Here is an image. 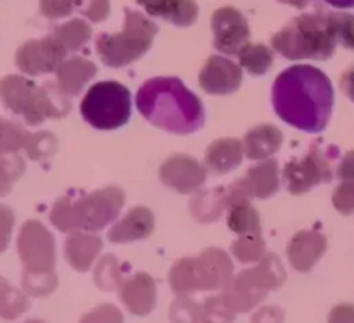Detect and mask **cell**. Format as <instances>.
Returning a JSON list of instances; mask_svg holds the SVG:
<instances>
[{
  "label": "cell",
  "mask_w": 354,
  "mask_h": 323,
  "mask_svg": "<svg viewBox=\"0 0 354 323\" xmlns=\"http://www.w3.org/2000/svg\"><path fill=\"white\" fill-rule=\"evenodd\" d=\"M272 102L275 113L287 124L308 133H320L330 121L334 89L324 71L297 64L275 80Z\"/></svg>",
  "instance_id": "1"
},
{
  "label": "cell",
  "mask_w": 354,
  "mask_h": 323,
  "mask_svg": "<svg viewBox=\"0 0 354 323\" xmlns=\"http://www.w3.org/2000/svg\"><path fill=\"white\" fill-rule=\"evenodd\" d=\"M135 102L149 123L169 133L189 135L204 124L203 102L178 78L147 80Z\"/></svg>",
  "instance_id": "2"
},
{
  "label": "cell",
  "mask_w": 354,
  "mask_h": 323,
  "mask_svg": "<svg viewBox=\"0 0 354 323\" xmlns=\"http://www.w3.org/2000/svg\"><path fill=\"white\" fill-rule=\"evenodd\" d=\"M124 204L120 187H104L80 199L64 196L54 204L50 221L61 232H99L114 221Z\"/></svg>",
  "instance_id": "3"
},
{
  "label": "cell",
  "mask_w": 354,
  "mask_h": 323,
  "mask_svg": "<svg viewBox=\"0 0 354 323\" xmlns=\"http://www.w3.org/2000/svg\"><path fill=\"white\" fill-rule=\"evenodd\" d=\"M277 52L287 59L325 61L335 52L337 37L330 14H303L272 38Z\"/></svg>",
  "instance_id": "4"
},
{
  "label": "cell",
  "mask_w": 354,
  "mask_h": 323,
  "mask_svg": "<svg viewBox=\"0 0 354 323\" xmlns=\"http://www.w3.org/2000/svg\"><path fill=\"white\" fill-rule=\"evenodd\" d=\"M286 277L279 256L265 255L254 268L234 277L225 286L221 297L235 313H248L265 299L270 290L279 289L286 282Z\"/></svg>",
  "instance_id": "5"
},
{
  "label": "cell",
  "mask_w": 354,
  "mask_h": 323,
  "mask_svg": "<svg viewBox=\"0 0 354 323\" xmlns=\"http://www.w3.org/2000/svg\"><path fill=\"white\" fill-rule=\"evenodd\" d=\"M158 26L144 14L127 9V21L121 33H102L97 38L100 61L109 68H123L140 59L152 47Z\"/></svg>",
  "instance_id": "6"
},
{
  "label": "cell",
  "mask_w": 354,
  "mask_h": 323,
  "mask_svg": "<svg viewBox=\"0 0 354 323\" xmlns=\"http://www.w3.org/2000/svg\"><path fill=\"white\" fill-rule=\"evenodd\" d=\"M80 111L90 127L97 130H116L130 120V90L111 80L95 83L83 97Z\"/></svg>",
  "instance_id": "7"
},
{
  "label": "cell",
  "mask_w": 354,
  "mask_h": 323,
  "mask_svg": "<svg viewBox=\"0 0 354 323\" xmlns=\"http://www.w3.org/2000/svg\"><path fill=\"white\" fill-rule=\"evenodd\" d=\"M17 252L24 270L31 273H48L55 268V242L50 232L37 220L21 227Z\"/></svg>",
  "instance_id": "8"
},
{
  "label": "cell",
  "mask_w": 354,
  "mask_h": 323,
  "mask_svg": "<svg viewBox=\"0 0 354 323\" xmlns=\"http://www.w3.org/2000/svg\"><path fill=\"white\" fill-rule=\"evenodd\" d=\"M334 178L330 158L318 145H311L308 154L301 159H292L283 168V180L294 196H301L320 183Z\"/></svg>",
  "instance_id": "9"
},
{
  "label": "cell",
  "mask_w": 354,
  "mask_h": 323,
  "mask_svg": "<svg viewBox=\"0 0 354 323\" xmlns=\"http://www.w3.org/2000/svg\"><path fill=\"white\" fill-rule=\"evenodd\" d=\"M66 47L54 37L28 40L17 48L16 66L28 76L48 75L57 71L66 61Z\"/></svg>",
  "instance_id": "10"
},
{
  "label": "cell",
  "mask_w": 354,
  "mask_h": 323,
  "mask_svg": "<svg viewBox=\"0 0 354 323\" xmlns=\"http://www.w3.org/2000/svg\"><path fill=\"white\" fill-rule=\"evenodd\" d=\"M214 47L223 54H239L245 44H249V24L241 10L234 7H221L213 14Z\"/></svg>",
  "instance_id": "11"
},
{
  "label": "cell",
  "mask_w": 354,
  "mask_h": 323,
  "mask_svg": "<svg viewBox=\"0 0 354 323\" xmlns=\"http://www.w3.org/2000/svg\"><path fill=\"white\" fill-rule=\"evenodd\" d=\"M159 178L176 192L192 194L206 182V168L192 156L175 154L161 165Z\"/></svg>",
  "instance_id": "12"
},
{
  "label": "cell",
  "mask_w": 354,
  "mask_h": 323,
  "mask_svg": "<svg viewBox=\"0 0 354 323\" xmlns=\"http://www.w3.org/2000/svg\"><path fill=\"white\" fill-rule=\"evenodd\" d=\"M242 83V69L234 61L221 55H211L201 69L199 85L211 95L234 93Z\"/></svg>",
  "instance_id": "13"
},
{
  "label": "cell",
  "mask_w": 354,
  "mask_h": 323,
  "mask_svg": "<svg viewBox=\"0 0 354 323\" xmlns=\"http://www.w3.org/2000/svg\"><path fill=\"white\" fill-rule=\"evenodd\" d=\"M197 284L199 290H218L225 289L228 282L234 279V265L225 251L218 248H209L194 258Z\"/></svg>",
  "instance_id": "14"
},
{
  "label": "cell",
  "mask_w": 354,
  "mask_h": 323,
  "mask_svg": "<svg viewBox=\"0 0 354 323\" xmlns=\"http://www.w3.org/2000/svg\"><path fill=\"white\" fill-rule=\"evenodd\" d=\"M230 187H234L235 194H241V197L248 201L254 199V197L268 199L280 189L279 165L273 159H266L249 169L244 178L237 180Z\"/></svg>",
  "instance_id": "15"
},
{
  "label": "cell",
  "mask_w": 354,
  "mask_h": 323,
  "mask_svg": "<svg viewBox=\"0 0 354 323\" xmlns=\"http://www.w3.org/2000/svg\"><path fill=\"white\" fill-rule=\"evenodd\" d=\"M118 290H120L121 303L131 315L147 317L154 311L158 289H156V280L149 273H135L128 277Z\"/></svg>",
  "instance_id": "16"
},
{
  "label": "cell",
  "mask_w": 354,
  "mask_h": 323,
  "mask_svg": "<svg viewBox=\"0 0 354 323\" xmlns=\"http://www.w3.org/2000/svg\"><path fill=\"white\" fill-rule=\"evenodd\" d=\"M71 113V100L68 93L62 92L57 83H45L38 86L31 109L24 116V121L31 127L44 123L48 118H64Z\"/></svg>",
  "instance_id": "17"
},
{
  "label": "cell",
  "mask_w": 354,
  "mask_h": 323,
  "mask_svg": "<svg viewBox=\"0 0 354 323\" xmlns=\"http://www.w3.org/2000/svg\"><path fill=\"white\" fill-rule=\"evenodd\" d=\"M325 251H327V237L324 234L315 230H303L297 232L289 242L287 256L294 270L306 273L320 261Z\"/></svg>",
  "instance_id": "18"
},
{
  "label": "cell",
  "mask_w": 354,
  "mask_h": 323,
  "mask_svg": "<svg viewBox=\"0 0 354 323\" xmlns=\"http://www.w3.org/2000/svg\"><path fill=\"white\" fill-rule=\"evenodd\" d=\"M154 214L147 207H133L121 218L109 230L107 239L114 244H127V242L142 241L151 237L154 232Z\"/></svg>",
  "instance_id": "19"
},
{
  "label": "cell",
  "mask_w": 354,
  "mask_h": 323,
  "mask_svg": "<svg viewBox=\"0 0 354 323\" xmlns=\"http://www.w3.org/2000/svg\"><path fill=\"white\" fill-rule=\"evenodd\" d=\"M37 90L38 85L33 80L19 75H9L0 80V100L7 109L23 118L31 109Z\"/></svg>",
  "instance_id": "20"
},
{
  "label": "cell",
  "mask_w": 354,
  "mask_h": 323,
  "mask_svg": "<svg viewBox=\"0 0 354 323\" xmlns=\"http://www.w3.org/2000/svg\"><path fill=\"white\" fill-rule=\"evenodd\" d=\"M100 251H102V241L99 235L71 232L69 237L66 239V259L76 272H88Z\"/></svg>",
  "instance_id": "21"
},
{
  "label": "cell",
  "mask_w": 354,
  "mask_h": 323,
  "mask_svg": "<svg viewBox=\"0 0 354 323\" xmlns=\"http://www.w3.org/2000/svg\"><path fill=\"white\" fill-rule=\"evenodd\" d=\"M151 16L162 17L175 26H190L196 23L199 7L194 0H135Z\"/></svg>",
  "instance_id": "22"
},
{
  "label": "cell",
  "mask_w": 354,
  "mask_h": 323,
  "mask_svg": "<svg viewBox=\"0 0 354 323\" xmlns=\"http://www.w3.org/2000/svg\"><path fill=\"white\" fill-rule=\"evenodd\" d=\"M282 131L273 124H259L244 137V154L252 161H263L282 147Z\"/></svg>",
  "instance_id": "23"
},
{
  "label": "cell",
  "mask_w": 354,
  "mask_h": 323,
  "mask_svg": "<svg viewBox=\"0 0 354 323\" xmlns=\"http://www.w3.org/2000/svg\"><path fill=\"white\" fill-rule=\"evenodd\" d=\"M244 158V145L237 138H218L207 147L206 151V166L214 173L232 172L237 168Z\"/></svg>",
  "instance_id": "24"
},
{
  "label": "cell",
  "mask_w": 354,
  "mask_h": 323,
  "mask_svg": "<svg viewBox=\"0 0 354 323\" xmlns=\"http://www.w3.org/2000/svg\"><path fill=\"white\" fill-rule=\"evenodd\" d=\"M57 85L68 95H78L83 86L97 75L93 62L83 57H73L62 62L57 71Z\"/></svg>",
  "instance_id": "25"
},
{
  "label": "cell",
  "mask_w": 354,
  "mask_h": 323,
  "mask_svg": "<svg viewBox=\"0 0 354 323\" xmlns=\"http://www.w3.org/2000/svg\"><path fill=\"white\" fill-rule=\"evenodd\" d=\"M227 223L232 232L237 235H259L261 221L259 213L251 206V201L230 204L227 207Z\"/></svg>",
  "instance_id": "26"
},
{
  "label": "cell",
  "mask_w": 354,
  "mask_h": 323,
  "mask_svg": "<svg viewBox=\"0 0 354 323\" xmlns=\"http://www.w3.org/2000/svg\"><path fill=\"white\" fill-rule=\"evenodd\" d=\"M227 210V189H211L190 203V213L199 221H214Z\"/></svg>",
  "instance_id": "27"
},
{
  "label": "cell",
  "mask_w": 354,
  "mask_h": 323,
  "mask_svg": "<svg viewBox=\"0 0 354 323\" xmlns=\"http://www.w3.org/2000/svg\"><path fill=\"white\" fill-rule=\"evenodd\" d=\"M237 55L242 68L254 76L265 75L273 64L272 48L261 44H245Z\"/></svg>",
  "instance_id": "28"
},
{
  "label": "cell",
  "mask_w": 354,
  "mask_h": 323,
  "mask_svg": "<svg viewBox=\"0 0 354 323\" xmlns=\"http://www.w3.org/2000/svg\"><path fill=\"white\" fill-rule=\"evenodd\" d=\"M169 286H171L173 293L178 294V296H187V294L199 290L196 268H194V258H182L171 266Z\"/></svg>",
  "instance_id": "29"
},
{
  "label": "cell",
  "mask_w": 354,
  "mask_h": 323,
  "mask_svg": "<svg viewBox=\"0 0 354 323\" xmlns=\"http://www.w3.org/2000/svg\"><path fill=\"white\" fill-rule=\"evenodd\" d=\"M31 133L24 130L19 123L0 118V154H16L30 144Z\"/></svg>",
  "instance_id": "30"
},
{
  "label": "cell",
  "mask_w": 354,
  "mask_h": 323,
  "mask_svg": "<svg viewBox=\"0 0 354 323\" xmlns=\"http://www.w3.org/2000/svg\"><path fill=\"white\" fill-rule=\"evenodd\" d=\"M52 37L57 38L64 45L66 50H78V48H82L90 40V37H92V28L85 21L71 19L69 23H64L55 28Z\"/></svg>",
  "instance_id": "31"
},
{
  "label": "cell",
  "mask_w": 354,
  "mask_h": 323,
  "mask_svg": "<svg viewBox=\"0 0 354 323\" xmlns=\"http://www.w3.org/2000/svg\"><path fill=\"white\" fill-rule=\"evenodd\" d=\"M93 280L99 286V289L106 290V293H113V290L120 289L123 284V270H121L120 261L116 256L107 255L104 256L95 266V273H93Z\"/></svg>",
  "instance_id": "32"
},
{
  "label": "cell",
  "mask_w": 354,
  "mask_h": 323,
  "mask_svg": "<svg viewBox=\"0 0 354 323\" xmlns=\"http://www.w3.org/2000/svg\"><path fill=\"white\" fill-rule=\"evenodd\" d=\"M28 308H30V303L26 296L9 282L2 280L0 282V318L16 320L24 311H28Z\"/></svg>",
  "instance_id": "33"
},
{
  "label": "cell",
  "mask_w": 354,
  "mask_h": 323,
  "mask_svg": "<svg viewBox=\"0 0 354 323\" xmlns=\"http://www.w3.org/2000/svg\"><path fill=\"white\" fill-rule=\"evenodd\" d=\"M265 241L259 235H241L232 244V255L241 263H258L265 256Z\"/></svg>",
  "instance_id": "34"
},
{
  "label": "cell",
  "mask_w": 354,
  "mask_h": 323,
  "mask_svg": "<svg viewBox=\"0 0 354 323\" xmlns=\"http://www.w3.org/2000/svg\"><path fill=\"white\" fill-rule=\"evenodd\" d=\"M24 161L16 154H0V197L7 196L14 183L23 176Z\"/></svg>",
  "instance_id": "35"
},
{
  "label": "cell",
  "mask_w": 354,
  "mask_h": 323,
  "mask_svg": "<svg viewBox=\"0 0 354 323\" xmlns=\"http://www.w3.org/2000/svg\"><path fill=\"white\" fill-rule=\"evenodd\" d=\"M55 287H57V275H55V272L31 273L26 272V270L23 272V289L30 296H48L50 293H54Z\"/></svg>",
  "instance_id": "36"
},
{
  "label": "cell",
  "mask_w": 354,
  "mask_h": 323,
  "mask_svg": "<svg viewBox=\"0 0 354 323\" xmlns=\"http://www.w3.org/2000/svg\"><path fill=\"white\" fill-rule=\"evenodd\" d=\"M171 323H203V306L187 296H180L169 308Z\"/></svg>",
  "instance_id": "37"
},
{
  "label": "cell",
  "mask_w": 354,
  "mask_h": 323,
  "mask_svg": "<svg viewBox=\"0 0 354 323\" xmlns=\"http://www.w3.org/2000/svg\"><path fill=\"white\" fill-rule=\"evenodd\" d=\"M235 311L221 296H213L203 304V323H234Z\"/></svg>",
  "instance_id": "38"
},
{
  "label": "cell",
  "mask_w": 354,
  "mask_h": 323,
  "mask_svg": "<svg viewBox=\"0 0 354 323\" xmlns=\"http://www.w3.org/2000/svg\"><path fill=\"white\" fill-rule=\"evenodd\" d=\"M55 149H57V140L54 135L50 131H38V133H31L30 144L26 145L24 151L28 152L30 159L40 161V159L55 154Z\"/></svg>",
  "instance_id": "39"
},
{
  "label": "cell",
  "mask_w": 354,
  "mask_h": 323,
  "mask_svg": "<svg viewBox=\"0 0 354 323\" xmlns=\"http://www.w3.org/2000/svg\"><path fill=\"white\" fill-rule=\"evenodd\" d=\"M335 37L346 48L354 50V16L353 14H330Z\"/></svg>",
  "instance_id": "40"
},
{
  "label": "cell",
  "mask_w": 354,
  "mask_h": 323,
  "mask_svg": "<svg viewBox=\"0 0 354 323\" xmlns=\"http://www.w3.org/2000/svg\"><path fill=\"white\" fill-rule=\"evenodd\" d=\"M332 203L339 213L354 214V180H341V185L335 189Z\"/></svg>",
  "instance_id": "41"
},
{
  "label": "cell",
  "mask_w": 354,
  "mask_h": 323,
  "mask_svg": "<svg viewBox=\"0 0 354 323\" xmlns=\"http://www.w3.org/2000/svg\"><path fill=\"white\" fill-rule=\"evenodd\" d=\"M80 323H124L123 315L114 304H100L83 315Z\"/></svg>",
  "instance_id": "42"
},
{
  "label": "cell",
  "mask_w": 354,
  "mask_h": 323,
  "mask_svg": "<svg viewBox=\"0 0 354 323\" xmlns=\"http://www.w3.org/2000/svg\"><path fill=\"white\" fill-rule=\"evenodd\" d=\"M75 10L82 12L90 21L100 23L109 14V0H75Z\"/></svg>",
  "instance_id": "43"
},
{
  "label": "cell",
  "mask_w": 354,
  "mask_h": 323,
  "mask_svg": "<svg viewBox=\"0 0 354 323\" xmlns=\"http://www.w3.org/2000/svg\"><path fill=\"white\" fill-rule=\"evenodd\" d=\"M40 12L48 19H59L75 12V0H40Z\"/></svg>",
  "instance_id": "44"
},
{
  "label": "cell",
  "mask_w": 354,
  "mask_h": 323,
  "mask_svg": "<svg viewBox=\"0 0 354 323\" xmlns=\"http://www.w3.org/2000/svg\"><path fill=\"white\" fill-rule=\"evenodd\" d=\"M14 228V213L10 207L0 204V252L9 248L10 235Z\"/></svg>",
  "instance_id": "45"
},
{
  "label": "cell",
  "mask_w": 354,
  "mask_h": 323,
  "mask_svg": "<svg viewBox=\"0 0 354 323\" xmlns=\"http://www.w3.org/2000/svg\"><path fill=\"white\" fill-rule=\"evenodd\" d=\"M283 311L277 306L261 308L258 313L252 317V323H283Z\"/></svg>",
  "instance_id": "46"
},
{
  "label": "cell",
  "mask_w": 354,
  "mask_h": 323,
  "mask_svg": "<svg viewBox=\"0 0 354 323\" xmlns=\"http://www.w3.org/2000/svg\"><path fill=\"white\" fill-rule=\"evenodd\" d=\"M328 323H354V304H337L328 315Z\"/></svg>",
  "instance_id": "47"
},
{
  "label": "cell",
  "mask_w": 354,
  "mask_h": 323,
  "mask_svg": "<svg viewBox=\"0 0 354 323\" xmlns=\"http://www.w3.org/2000/svg\"><path fill=\"white\" fill-rule=\"evenodd\" d=\"M337 176L341 180H354V151L346 152L337 168Z\"/></svg>",
  "instance_id": "48"
},
{
  "label": "cell",
  "mask_w": 354,
  "mask_h": 323,
  "mask_svg": "<svg viewBox=\"0 0 354 323\" xmlns=\"http://www.w3.org/2000/svg\"><path fill=\"white\" fill-rule=\"evenodd\" d=\"M341 89H342V92L346 93V97H348V99H351L354 102V66L353 68H349L348 71L342 73Z\"/></svg>",
  "instance_id": "49"
},
{
  "label": "cell",
  "mask_w": 354,
  "mask_h": 323,
  "mask_svg": "<svg viewBox=\"0 0 354 323\" xmlns=\"http://www.w3.org/2000/svg\"><path fill=\"white\" fill-rule=\"evenodd\" d=\"M325 2L337 7V9H351V7H354V0H325Z\"/></svg>",
  "instance_id": "50"
},
{
  "label": "cell",
  "mask_w": 354,
  "mask_h": 323,
  "mask_svg": "<svg viewBox=\"0 0 354 323\" xmlns=\"http://www.w3.org/2000/svg\"><path fill=\"white\" fill-rule=\"evenodd\" d=\"M282 3H289V6H294L297 7V9H303V7H306L308 3L311 2V0H280Z\"/></svg>",
  "instance_id": "51"
},
{
  "label": "cell",
  "mask_w": 354,
  "mask_h": 323,
  "mask_svg": "<svg viewBox=\"0 0 354 323\" xmlns=\"http://www.w3.org/2000/svg\"><path fill=\"white\" fill-rule=\"evenodd\" d=\"M26 323H45L44 320H28Z\"/></svg>",
  "instance_id": "52"
},
{
  "label": "cell",
  "mask_w": 354,
  "mask_h": 323,
  "mask_svg": "<svg viewBox=\"0 0 354 323\" xmlns=\"http://www.w3.org/2000/svg\"><path fill=\"white\" fill-rule=\"evenodd\" d=\"M0 282H2V279H0Z\"/></svg>",
  "instance_id": "53"
}]
</instances>
